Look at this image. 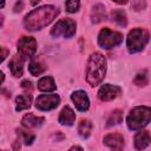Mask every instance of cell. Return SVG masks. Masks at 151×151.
<instances>
[{
  "label": "cell",
  "instance_id": "cell-14",
  "mask_svg": "<svg viewBox=\"0 0 151 151\" xmlns=\"http://www.w3.org/2000/svg\"><path fill=\"white\" fill-rule=\"evenodd\" d=\"M150 144V133L149 131H140L134 137V146L137 150L142 151L147 147Z\"/></svg>",
  "mask_w": 151,
  "mask_h": 151
},
{
  "label": "cell",
  "instance_id": "cell-7",
  "mask_svg": "<svg viewBox=\"0 0 151 151\" xmlns=\"http://www.w3.org/2000/svg\"><path fill=\"white\" fill-rule=\"evenodd\" d=\"M37 51V41L32 37H22L18 41V52L19 57L22 59L32 58Z\"/></svg>",
  "mask_w": 151,
  "mask_h": 151
},
{
  "label": "cell",
  "instance_id": "cell-6",
  "mask_svg": "<svg viewBox=\"0 0 151 151\" xmlns=\"http://www.w3.org/2000/svg\"><path fill=\"white\" fill-rule=\"evenodd\" d=\"M76 33V22L72 19H61L59 20L52 28L51 34L55 38L58 37H65L71 38Z\"/></svg>",
  "mask_w": 151,
  "mask_h": 151
},
{
  "label": "cell",
  "instance_id": "cell-27",
  "mask_svg": "<svg viewBox=\"0 0 151 151\" xmlns=\"http://www.w3.org/2000/svg\"><path fill=\"white\" fill-rule=\"evenodd\" d=\"M21 87L22 88H26V90H31L32 88V84H31V81L29 80H24L22 83H21Z\"/></svg>",
  "mask_w": 151,
  "mask_h": 151
},
{
  "label": "cell",
  "instance_id": "cell-9",
  "mask_svg": "<svg viewBox=\"0 0 151 151\" xmlns=\"http://www.w3.org/2000/svg\"><path fill=\"white\" fill-rule=\"evenodd\" d=\"M120 92H122L120 87H118L116 85H111V84H105L99 88L98 98L101 101H110V100L117 98L120 94Z\"/></svg>",
  "mask_w": 151,
  "mask_h": 151
},
{
  "label": "cell",
  "instance_id": "cell-3",
  "mask_svg": "<svg viewBox=\"0 0 151 151\" xmlns=\"http://www.w3.org/2000/svg\"><path fill=\"white\" fill-rule=\"evenodd\" d=\"M151 119V110L149 106H137L133 107L127 118H126V123L130 130H142L143 127H145L149 122Z\"/></svg>",
  "mask_w": 151,
  "mask_h": 151
},
{
  "label": "cell",
  "instance_id": "cell-19",
  "mask_svg": "<svg viewBox=\"0 0 151 151\" xmlns=\"http://www.w3.org/2000/svg\"><path fill=\"white\" fill-rule=\"evenodd\" d=\"M92 131V124L88 119H81L79 125H78V132L83 138H87L90 137Z\"/></svg>",
  "mask_w": 151,
  "mask_h": 151
},
{
  "label": "cell",
  "instance_id": "cell-11",
  "mask_svg": "<svg viewBox=\"0 0 151 151\" xmlns=\"http://www.w3.org/2000/svg\"><path fill=\"white\" fill-rule=\"evenodd\" d=\"M71 99L72 101L74 103L76 107L79 110V111H86L90 106V100H88V97L86 94V92L84 91H76L72 93L71 96Z\"/></svg>",
  "mask_w": 151,
  "mask_h": 151
},
{
  "label": "cell",
  "instance_id": "cell-5",
  "mask_svg": "<svg viewBox=\"0 0 151 151\" xmlns=\"http://www.w3.org/2000/svg\"><path fill=\"white\" fill-rule=\"evenodd\" d=\"M122 41H123V35H122V33H119V32L111 31V29H109L107 27L103 28V29L99 32V35H98V44H99L103 48H106V50L113 48V47L118 46Z\"/></svg>",
  "mask_w": 151,
  "mask_h": 151
},
{
  "label": "cell",
  "instance_id": "cell-16",
  "mask_svg": "<svg viewBox=\"0 0 151 151\" xmlns=\"http://www.w3.org/2000/svg\"><path fill=\"white\" fill-rule=\"evenodd\" d=\"M44 120H45V119H44L42 117H37V116H34V114H32V113H28V114H26V116L22 118L21 123H22V125H24L25 127L31 129V127L40 126V125L44 123Z\"/></svg>",
  "mask_w": 151,
  "mask_h": 151
},
{
  "label": "cell",
  "instance_id": "cell-13",
  "mask_svg": "<svg viewBox=\"0 0 151 151\" xmlns=\"http://www.w3.org/2000/svg\"><path fill=\"white\" fill-rule=\"evenodd\" d=\"M76 120V113L74 111L68 107V106H65L61 112H60V116H59V123L61 125H67V126H71Z\"/></svg>",
  "mask_w": 151,
  "mask_h": 151
},
{
  "label": "cell",
  "instance_id": "cell-25",
  "mask_svg": "<svg viewBox=\"0 0 151 151\" xmlns=\"http://www.w3.org/2000/svg\"><path fill=\"white\" fill-rule=\"evenodd\" d=\"M79 6H80V2L79 1H76V0H71V1H67L65 4V7H66V11L70 12V13H74L79 9Z\"/></svg>",
  "mask_w": 151,
  "mask_h": 151
},
{
  "label": "cell",
  "instance_id": "cell-2",
  "mask_svg": "<svg viewBox=\"0 0 151 151\" xmlns=\"http://www.w3.org/2000/svg\"><path fill=\"white\" fill-rule=\"evenodd\" d=\"M106 74V59L99 53L94 52L90 55L86 67V80L91 86L99 85Z\"/></svg>",
  "mask_w": 151,
  "mask_h": 151
},
{
  "label": "cell",
  "instance_id": "cell-8",
  "mask_svg": "<svg viewBox=\"0 0 151 151\" xmlns=\"http://www.w3.org/2000/svg\"><path fill=\"white\" fill-rule=\"evenodd\" d=\"M60 103V98L57 94H41L35 100V107L41 111H50L55 109Z\"/></svg>",
  "mask_w": 151,
  "mask_h": 151
},
{
  "label": "cell",
  "instance_id": "cell-4",
  "mask_svg": "<svg viewBox=\"0 0 151 151\" xmlns=\"http://www.w3.org/2000/svg\"><path fill=\"white\" fill-rule=\"evenodd\" d=\"M149 41V33L143 28H133L127 35V50L131 53H137L144 50Z\"/></svg>",
  "mask_w": 151,
  "mask_h": 151
},
{
  "label": "cell",
  "instance_id": "cell-17",
  "mask_svg": "<svg viewBox=\"0 0 151 151\" xmlns=\"http://www.w3.org/2000/svg\"><path fill=\"white\" fill-rule=\"evenodd\" d=\"M38 88L44 92H52L55 91L57 85L52 77H44L38 81Z\"/></svg>",
  "mask_w": 151,
  "mask_h": 151
},
{
  "label": "cell",
  "instance_id": "cell-10",
  "mask_svg": "<svg viewBox=\"0 0 151 151\" xmlns=\"http://www.w3.org/2000/svg\"><path fill=\"white\" fill-rule=\"evenodd\" d=\"M104 144L107 145L112 151H123L124 138L120 133H110L104 137Z\"/></svg>",
  "mask_w": 151,
  "mask_h": 151
},
{
  "label": "cell",
  "instance_id": "cell-24",
  "mask_svg": "<svg viewBox=\"0 0 151 151\" xmlns=\"http://www.w3.org/2000/svg\"><path fill=\"white\" fill-rule=\"evenodd\" d=\"M19 134L22 137V142L26 144V145H31L32 142L34 140V134L27 132V131H22V130H19Z\"/></svg>",
  "mask_w": 151,
  "mask_h": 151
},
{
  "label": "cell",
  "instance_id": "cell-30",
  "mask_svg": "<svg viewBox=\"0 0 151 151\" xmlns=\"http://www.w3.org/2000/svg\"><path fill=\"white\" fill-rule=\"evenodd\" d=\"M2 22H4V17L0 14V27L2 26Z\"/></svg>",
  "mask_w": 151,
  "mask_h": 151
},
{
  "label": "cell",
  "instance_id": "cell-18",
  "mask_svg": "<svg viewBox=\"0 0 151 151\" xmlns=\"http://www.w3.org/2000/svg\"><path fill=\"white\" fill-rule=\"evenodd\" d=\"M15 103H17V107H15L17 111H21V110L29 109L31 103H32V97H31V94H27V93L20 94V96L17 97Z\"/></svg>",
  "mask_w": 151,
  "mask_h": 151
},
{
  "label": "cell",
  "instance_id": "cell-22",
  "mask_svg": "<svg viewBox=\"0 0 151 151\" xmlns=\"http://www.w3.org/2000/svg\"><path fill=\"white\" fill-rule=\"evenodd\" d=\"M123 120V111L120 110H114L110 117L107 118V126H112V125H117L119 123H122Z\"/></svg>",
  "mask_w": 151,
  "mask_h": 151
},
{
  "label": "cell",
  "instance_id": "cell-26",
  "mask_svg": "<svg viewBox=\"0 0 151 151\" xmlns=\"http://www.w3.org/2000/svg\"><path fill=\"white\" fill-rule=\"evenodd\" d=\"M7 55H8V50L5 48V47H2V46H0V63L4 61Z\"/></svg>",
  "mask_w": 151,
  "mask_h": 151
},
{
  "label": "cell",
  "instance_id": "cell-31",
  "mask_svg": "<svg viewBox=\"0 0 151 151\" xmlns=\"http://www.w3.org/2000/svg\"><path fill=\"white\" fill-rule=\"evenodd\" d=\"M4 6H5V2H4V1H0V8L4 7Z\"/></svg>",
  "mask_w": 151,
  "mask_h": 151
},
{
  "label": "cell",
  "instance_id": "cell-28",
  "mask_svg": "<svg viewBox=\"0 0 151 151\" xmlns=\"http://www.w3.org/2000/svg\"><path fill=\"white\" fill-rule=\"evenodd\" d=\"M68 151H84V150H83L80 146H72Z\"/></svg>",
  "mask_w": 151,
  "mask_h": 151
},
{
  "label": "cell",
  "instance_id": "cell-12",
  "mask_svg": "<svg viewBox=\"0 0 151 151\" xmlns=\"http://www.w3.org/2000/svg\"><path fill=\"white\" fill-rule=\"evenodd\" d=\"M8 68L14 77H21L24 71V59L19 55H14L8 63Z\"/></svg>",
  "mask_w": 151,
  "mask_h": 151
},
{
  "label": "cell",
  "instance_id": "cell-15",
  "mask_svg": "<svg viewBox=\"0 0 151 151\" xmlns=\"http://www.w3.org/2000/svg\"><path fill=\"white\" fill-rule=\"evenodd\" d=\"M106 18V12H105V7L101 4H97L92 7L91 11V20L94 24H98L103 20H105Z\"/></svg>",
  "mask_w": 151,
  "mask_h": 151
},
{
  "label": "cell",
  "instance_id": "cell-1",
  "mask_svg": "<svg viewBox=\"0 0 151 151\" xmlns=\"http://www.w3.org/2000/svg\"><path fill=\"white\" fill-rule=\"evenodd\" d=\"M58 14L59 11L57 7L52 5H45L29 12L24 19V25L28 31L41 29L47 26L51 21H53V19Z\"/></svg>",
  "mask_w": 151,
  "mask_h": 151
},
{
  "label": "cell",
  "instance_id": "cell-23",
  "mask_svg": "<svg viewBox=\"0 0 151 151\" xmlns=\"http://www.w3.org/2000/svg\"><path fill=\"white\" fill-rule=\"evenodd\" d=\"M149 83V76H147V71L143 70L142 72H139L136 78H134V84L138 86H145Z\"/></svg>",
  "mask_w": 151,
  "mask_h": 151
},
{
  "label": "cell",
  "instance_id": "cell-29",
  "mask_svg": "<svg viewBox=\"0 0 151 151\" xmlns=\"http://www.w3.org/2000/svg\"><path fill=\"white\" fill-rule=\"evenodd\" d=\"M4 79H5V76H4V73L0 71V85L2 84V81H4Z\"/></svg>",
  "mask_w": 151,
  "mask_h": 151
},
{
  "label": "cell",
  "instance_id": "cell-21",
  "mask_svg": "<svg viewBox=\"0 0 151 151\" xmlns=\"http://www.w3.org/2000/svg\"><path fill=\"white\" fill-rule=\"evenodd\" d=\"M111 17H112V20H113L114 22H117L119 26H126L127 20H126V14H125L124 11H122V9H116V11L112 12Z\"/></svg>",
  "mask_w": 151,
  "mask_h": 151
},
{
  "label": "cell",
  "instance_id": "cell-20",
  "mask_svg": "<svg viewBox=\"0 0 151 151\" xmlns=\"http://www.w3.org/2000/svg\"><path fill=\"white\" fill-rule=\"evenodd\" d=\"M28 71L32 76H39L45 71V65L39 60H33L28 66Z\"/></svg>",
  "mask_w": 151,
  "mask_h": 151
}]
</instances>
